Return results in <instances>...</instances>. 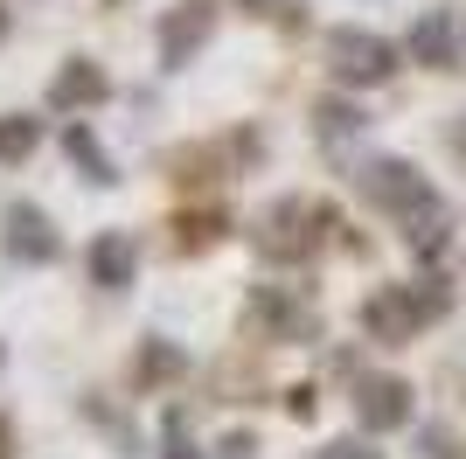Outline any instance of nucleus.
Masks as SVG:
<instances>
[{
  "label": "nucleus",
  "mask_w": 466,
  "mask_h": 459,
  "mask_svg": "<svg viewBox=\"0 0 466 459\" xmlns=\"http://www.w3.org/2000/svg\"><path fill=\"white\" fill-rule=\"evenodd\" d=\"M7 250H15L21 265H56V230H49V216L35 209V202H15L7 209Z\"/></svg>",
  "instance_id": "obj_10"
},
{
  "label": "nucleus",
  "mask_w": 466,
  "mask_h": 459,
  "mask_svg": "<svg viewBox=\"0 0 466 459\" xmlns=\"http://www.w3.org/2000/svg\"><path fill=\"white\" fill-rule=\"evenodd\" d=\"M244 313H251V327L265 342H313L320 334V313L299 300V286H258Z\"/></svg>",
  "instance_id": "obj_4"
},
{
  "label": "nucleus",
  "mask_w": 466,
  "mask_h": 459,
  "mask_svg": "<svg viewBox=\"0 0 466 459\" xmlns=\"http://www.w3.org/2000/svg\"><path fill=\"white\" fill-rule=\"evenodd\" d=\"M313 459H383L376 445H362V439H334V445H320Z\"/></svg>",
  "instance_id": "obj_18"
},
{
  "label": "nucleus",
  "mask_w": 466,
  "mask_h": 459,
  "mask_svg": "<svg viewBox=\"0 0 466 459\" xmlns=\"http://www.w3.org/2000/svg\"><path fill=\"white\" fill-rule=\"evenodd\" d=\"M404 244L418 250V258H446V250H452V209L439 202V195H431L425 209L404 216Z\"/></svg>",
  "instance_id": "obj_12"
},
{
  "label": "nucleus",
  "mask_w": 466,
  "mask_h": 459,
  "mask_svg": "<svg viewBox=\"0 0 466 459\" xmlns=\"http://www.w3.org/2000/svg\"><path fill=\"white\" fill-rule=\"evenodd\" d=\"M328 70L334 84H355V91H370V84H390L397 76V49L370 28H334L328 36Z\"/></svg>",
  "instance_id": "obj_3"
},
{
  "label": "nucleus",
  "mask_w": 466,
  "mask_h": 459,
  "mask_svg": "<svg viewBox=\"0 0 466 459\" xmlns=\"http://www.w3.org/2000/svg\"><path fill=\"white\" fill-rule=\"evenodd\" d=\"M35 147H42L35 118H0V160H28Z\"/></svg>",
  "instance_id": "obj_16"
},
{
  "label": "nucleus",
  "mask_w": 466,
  "mask_h": 459,
  "mask_svg": "<svg viewBox=\"0 0 466 459\" xmlns=\"http://www.w3.org/2000/svg\"><path fill=\"white\" fill-rule=\"evenodd\" d=\"M251 453H258L251 432H230V439H223V459H251Z\"/></svg>",
  "instance_id": "obj_21"
},
{
  "label": "nucleus",
  "mask_w": 466,
  "mask_h": 459,
  "mask_svg": "<svg viewBox=\"0 0 466 459\" xmlns=\"http://www.w3.org/2000/svg\"><path fill=\"white\" fill-rule=\"evenodd\" d=\"M286 411L307 424V418H313V390H286Z\"/></svg>",
  "instance_id": "obj_22"
},
{
  "label": "nucleus",
  "mask_w": 466,
  "mask_h": 459,
  "mask_svg": "<svg viewBox=\"0 0 466 459\" xmlns=\"http://www.w3.org/2000/svg\"><path fill=\"white\" fill-rule=\"evenodd\" d=\"M446 306H452V292L439 286V279H425V286H383V292H370V306H362V334L383 342V348H404L410 334H425Z\"/></svg>",
  "instance_id": "obj_1"
},
{
  "label": "nucleus",
  "mask_w": 466,
  "mask_h": 459,
  "mask_svg": "<svg viewBox=\"0 0 466 459\" xmlns=\"http://www.w3.org/2000/svg\"><path fill=\"white\" fill-rule=\"evenodd\" d=\"M63 153H70V160H77V168L91 174L97 189H112V181H118V168H112V153L97 147V133H91V126H84V118H70V133H63Z\"/></svg>",
  "instance_id": "obj_13"
},
{
  "label": "nucleus",
  "mask_w": 466,
  "mask_h": 459,
  "mask_svg": "<svg viewBox=\"0 0 466 459\" xmlns=\"http://www.w3.org/2000/svg\"><path fill=\"white\" fill-rule=\"evenodd\" d=\"M313 126H320V139H349V133H362V112H355L349 97H320V105H313Z\"/></svg>",
  "instance_id": "obj_15"
},
{
  "label": "nucleus",
  "mask_w": 466,
  "mask_h": 459,
  "mask_svg": "<svg viewBox=\"0 0 466 459\" xmlns=\"http://www.w3.org/2000/svg\"><path fill=\"white\" fill-rule=\"evenodd\" d=\"M84 271H91V286H105V292L133 286V271H139V244L126 237V230H105V237H91V250H84Z\"/></svg>",
  "instance_id": "obj_9"
},
{
  "label": "nucleus",
  "mask_w": 466,
  "mask_h": 459,
  "mask_svg": "<svg viewBox=\"0 0 466 459\" xmlns=\"http://www.w3.org/2000/svg\"><path fill=\"white\" fill-rule=\"evenodd\" d=\"M216 36V0H181L160 21V70H188V56Z\"/></svg>",
  "instance_id": "obj_5"
},
{
  "label": "nucleus",
  "mask_w": 466,
  "mask_h": 459,
  "mask_svg": "<svg viewBox=\"0 0 466 459\" xmlns=\"http://www.w3.org/2000/svg\"><path fill=\"white\" fill-rule=\"evenodd\" d=\"M0 369H7V348H0Z\"/></svg>",
  "instance_id": "obj_24"
},
{
  "label": "nucleus",
  "mask_w": 466,
  "mask_h": 459,
  "mask_svg": "<svg viewBox=\"0 0 466 459\" xmlns=\"http://www.w3.org/2000/svg\"><path fill=\"white\" fill-rule=\"evenodd\" d=\"M328 223H334V216L320 209V202H307V195H279L272 209L258 216L251 250L265 258V265H299V258L320 250V230H328Z\"/></svg>",
  "instance_id": "obj_2"
},
{
  "label": "nucleus",
  "mask_w": 466,
  "mask_h": 459,
  "mask_svg": "<svg viewBox=\"0 0 466 459\" xmlns=\"http://www.w3.org/2000/svg\"><path fill=\"white\" fill-rule=\"evenodd\" d=\"M460 28H466V21L452 15V7H425V15L410 21V42H404V49L418 63H431V70H452V63H460Z\"/></svg>",
  "instance_id": "obj_8"
},
{
  "label": "nucleus",
  "mask_w": 466,
  "mask_h": 459,
  "mask_svg": "<svg viewBox=\"0 0 466 459\" xmlns=\"http://www.w3.org/2000/svg\"><path fill=\"white\" fill-rule=\"evenodd\" d=\"M223 230H230L223 216H181V237H175V244L181 250H209V244H223Z\"/></svg>",
  "instance_id": "obj_17"
},
{
  "label": "nucleus",
  "mask_w": 466,
  "mask_h": 459,
  "mask_svg": "<svg viewBox=\"0 0 466 459\" xmlns=\"http://www.w3.org/2000/svg\"><path fill=\"white\" fill-rule=\"evenodd\" d=\"M425 459H460V453H452V432L431 424V432H425Z\"/></svg>",
  "instance_id": "obj_20"
},
{
  "label": "nucleus",
  "mask_w": 466,
  "mask_h": 459,
  "mask_svg": "<svg viewBox=\"0 0 466 459\" xmlns=\"http://www.w3.org/2000/svg\"><path fill=\"white\" fill-rule=\"evenodd\" d=\"M355 418H362V432H404L410 424V382L404 376H362L355 382Z\"/></svg>",
  "instance_id": "obj_7"
},
{
  "label": "nucleus",
  "mask_w": 466,
  "mask_h": 459,
  "mask_svg": "<svg viewBox=\"0 0 466 459\" xmlns=\"http://www.w3.org/2000/svg\"><path fill=\"white\" fill-rule=\"evenodd\" d=\"M0 459H15V424L0 418Z\"/></svg>",
  "instance_id": "obj_23"
},
{
  "label": "nucleus",
  "mask_w": 466,
  "mask_h": 459,
  "mask_svg": "<svg viewBox=\"0 0 466 459\" xmlns=\"http://www.w3.org/2000/svg\"><path fill=\"white\" fill-rule=\"evenodd\" d=\"M167 459H202V453H195V439L181 432V418H167Z\"/></svg>",
  "instance_id": "obj_19"
},
{
  "label": "nucleus",
  "mask_w": 466,
  "mask_h": 459,
  "mask_svg": "<svg viewBox=\"0 0 466 459\" xmlns=\"http://www.w3.org/2000/svg\"><path fill=\"white\" fill-rule=\"evenodd\" d=\"M175 376H188V355H181L175 342H147V348H139L133 390H160V382H175Z\"/></svg>",
  "instance_id": "obj_14"
},
{
  "label": "nucleus",
  "mask_w": 466,
  "mask_h": 459,
  "mask_svg": "<svg viewBox=\"0 0 466 459\" xmlns=\"http://www.w3.org/2000/svg\"><path fill=\"white\" fill-rule=\"evenodd\" d=\"M362 195H370L376 209H397V216H410V209L431 202L425 174L410 168V160H370V168H362Z\"/></svg>",
  "instance_id": "obj_6"
},
{
  "label": "nucleus",
  "mask_w": 466,
  "mask_h": 459,
  "mask_svg": "<svg viewBox=\"0 0 466 459\" xmlns=\"http://www.w3.org/2000/svg\"><path fill=\"white\" fill-rule=\"evenodd\" d=\"M105 97H112V76L97 70V63H84V56L63 63L56 84H49V105H56V112H97Z\"/></svg>",
  "instance_id": "obj_11"
}]
</instances>
